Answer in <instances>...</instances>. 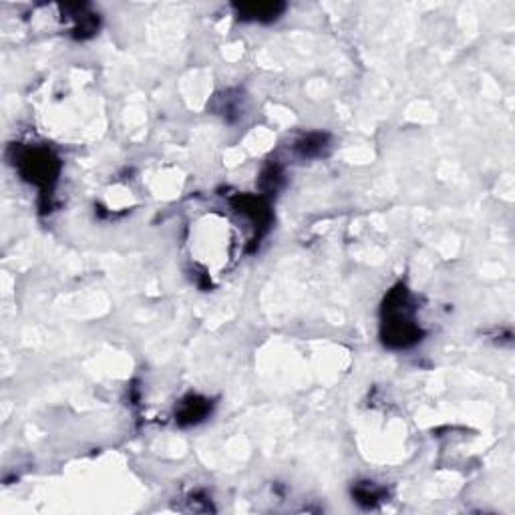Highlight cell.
Instances as JSON below:
<instances>
[{
    "instance_id": "cell-1",
    "label": "cell",
    "mask_w": 515,
    "mask_h": 515,
    "mask_svg": "<svg viewBox=\"0 0 515 515\" xmlns=\"http://www.w3.org/2000/svg\"><path fill=\"white\" fill-rule=\"evenodd\" d=\"M384 343L394 348H406L415 344L421 336V328L411 319V304L405 288L393 290L384 300Z\"/></svg>"
},
{
    "instance_id": "cell-2",
    "label": "cell",
    "mask_w": 515,
    "mask_h": 515,
    "mask_svg": "<svg viewBox=\"0 0 515 515\" xmlns=\"http://www.w3.org/2000/svg\"><path fill=\"white\" fill-rule=\"evenodd\" d=\"M21 172L28 182L47 187L57 179L59 163L47 149H31L21 157Z\"/></svg>"
},
{
    "instance_id": "cell-3",
    "label": "cell",
    "mask_w": 515,
    "mask_h": 515,
    "mask_svg": "<svg viewBox=\"0 0 515 515\" xmlns=\"http://www.w3.org/2000/svg\"><path fill=\"white\" fill-rule=\"evenodd\" d=\"M208 413H209V405L206 399L189 397V399H185L184 403H182V406H179L177 419H179V423H184V425H192V423L201 421Z\"/></svg>"
},
{
    "instance_id": "cell-4",
    "label": "cell",
    "mask_w": 515,
    "mask_h": 515,
    "mask_svg": "<svg viewBox=\"0 0 515 515\" xmlns=\"http://www.w3.org/2000/svg\"><path fill=\"white\" fill-rule=\"evenodd\" d=\"M282 9V4H270V2L245 4L240 9V14H242V18H252V21H274Z\"/></svg>"
},
{
    "instance_id": "cell-5",
    "label": "cell",
    "mask_w": 515,
    "mask_h": 515,
    "mask_svg": "<svg viewBox=\"0 0 515 515\" xmlns=\"http://www.w3.org/2000/svg\"><path fill=\"white\" fill-rule=\"evenodd\" d=\"M382 497H384V491L372 483H360L355 489V499L365 507H375L377 503L382 502Z\"/></svg>"
},
{
    "instance_id": "cell-6",
    "label": "cell",
    "mask_w": 515,
    "mask_h": 515,
    "mask_svg": "<svg viewBox=\"0 0 515 515\" xmlns=\"http://www.w3.org/2000/svg\"><path fill=\"white\" fill-rule=\"evenodd\" d=\"M324 148H326V135H320V133H312V135L304 137V139L296 145V149L300 151V155H304V157L320 155Z\"/></svg>"
}]
</instances>
